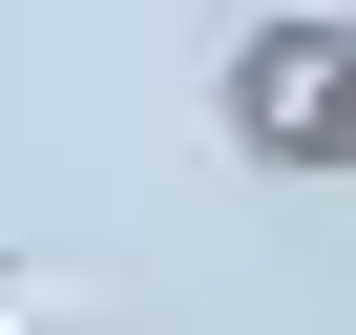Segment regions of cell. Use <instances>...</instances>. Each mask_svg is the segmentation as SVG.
<instances>
[{"instance_id":"6da1fadb","label":"cell","mask_w":356,"mask_h":335,"mask_svg":"<svg viewBox=\"0 0 356 335\" xmlns=\"http://www.w3.org/2000/svg\"><path fill=\"white\" fill-rule=\"evenodd\" d=\"M335 84H356V22H252L231 42V147L252 168H314L335 147Z\"/></svg>"},{"instance_id":"7a4b0ae2","label":"cell","mask_w":356,"mask_h":335,"mask_svg":"<svg viewBox=\"0 0 356 335\" xmlns=\"http://www.w3.org/2000/svg\"><path fill=\"white\" fill-rule=\"evenodd\" d=\"M314 168H335V189H356V84H335V147H314Z\"/></svg>"},{"instance_id":"3957f363","label":"cell","mask_w":356,"mask_h":335,"mask_svg":"<svg viewBox=\"0 0 356 335\" xmlns=\"http://www.w3.org/2000/svg\"><path fill=\"white\" fill-rule=\"evenodd\" d=\"M0 335H84V314H0Z\"/></svg>"}]
</instances>
